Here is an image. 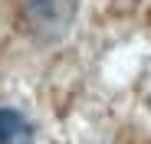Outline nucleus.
Listing matches in <instances>:
<instances>
[{"mask_svg":"<svg viewBox=\"0 0 151 144\" xmlns=\"http://www.w3.org/2000/svg\"><path fill=\"white\" fill-rule=\"evenodd\" d=\"M30 134L27 118L13 108H0V144H20Z\"/></svg>","mask_w":151,"mask_h":144,"instance_id":"1","label":"nucleus"}]
</instances>
